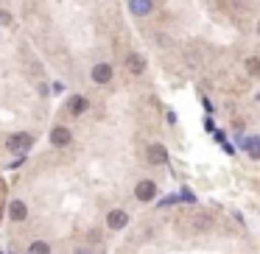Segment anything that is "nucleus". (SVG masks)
Listing matches in <instances>:
<instances>
[{
  "instance_id": "16",
  "label": "nucleus",
  "mask_w": 260,
  "mask_h": 254,
  "mask_svg": "<svg viewBox=\"0 0 260 254\" xmlns=\"http://www.w3.org/2000/svg\"><path fill=\"white\" fill-rule=\"evenodd\" d=\"M257 34H260V23H257Z\"/></svg>"
},
{
  "instance_id": "10",
  "label": "nucleus",
  "mask_w": 260,
  "mask_h": 254,
  "mask_svg": "<svg viewBox=\"0 0 260 254\" xmlns=\"http://www.w3.org/2000/svg\"><path fill=\"white\" fill-rule=\"evenodd\" d=\"M9 215H12V221H25V218H28V207H25L23 201H12Z\"/></svg>"
},
{
  "instance_id": "11",
  "label": "nucleus",
  "mask_w": 260,
  "mask_h": 254,
  "mask_svg": "<svg viewBox=\"0 0 260 254\" xmlns=\"http://www.w3.org/2000/svg\"><path fill=\"white\" fill-rule=\"evenodd\" d=\"M193 226H196V229H210V226H213V215H210V212H199V215L193 218Z\"/></svg>"
},
{
  "instance_id": "15",
  "label": "nucleus",
  "mask_w": 260,
  "mask_h": 254,
  "mask_svg": "<svg viewBox=\"0 0 260 254\" xmlns=\"http://www.w3.org/2000/svg\"><path fill=\"white\" fill-rule=\"evenodd\" d=\"M0 218H3V204H0Z\"/></svg>"
},
{
  "instance_id": "5",
  "label": "nucleus",
  "mask_w": 260,
  "mask_h": 254,
  "mask_svg": "<svg viewBox=\"0 0 260 254\" xmlns=\"http://www.w3.org/2000/svg\"><path fill=\"white\" fill-rule=\"evenodd\" d=\"M126 224H129V215L123 210H112L107 215V226H109V229H123Z\"/></svg>"
},
{
  "instance_id": "7",
  "label": "nucleus",
  "mask_w": 260,
  "mask_h": 254,
  "mask_svg": "<svg viewBox=\"0 0 260 254\" xmlns=\"http://www.w3.org/2000/svg\"><path fill=\"white\" fill-rule=\"evenodd\" d=\"M92 81H95V84H109V81H112V67L109 65H95L92 67Z\"/></svg>"
},
{
  "instance_id": "9",
  "label": "nucleus",
  "mask_w": 260,
  "mask_h": 254,
  "mask_svg": "<svg viewBox=\"0 0 260 254\" xmlns=\"http://www.w3.org/2000/svg\"><path fill=\"white\" fill-rule=\"evenodd\" d=\"M87 98H81V95H76V98H70V103H67V109H70V115L76 117V115H84L87 112Z\"/></svg>"
},
{
  "instance_id": "6",
  "label": "nucleus",
  "mask_w": 260,
  "mask_h": 254,
  "mask_svg": "<svg viewBox=\"0 0 260 254\" xmlns=\"http://www.w3.org/2000/svg\"><path fill=\"white\" fill-rule=\"evenodd\" d=\"M148 162L151 165H163L165 159H168V151H165V145H160V143H154V145H148Z\"/></svg>"
},
{
  "instance_id": "2",
  "label": "nucleus",
  "mask_w": 260,
  "mask_h": 254,
  "mask_svg": "<svg viewBox=\"0 0 260 254\" xmlns=\"http://www.w3.org/2000/svg\"><path fill=\"white\" fill-rule=\"evenodd\" d=\"M134 196H137L140 201H151L154 196H157V184H154L151 179H143V181H137V187H134Z\"/></svg>"
},
{
  "instance_id": "8",
  "label": "nucleus",
  "mask_w": 260,
  "mask_h": 254,
  "mask_svg": "<svg viewBox=\"0 0 260 254\" xmlns=\"http://www.w3.org/2000/svg\"><path fill=\"white\" fill-rule=\"evenodd\" d=\"M126 67H129V73L140 76V73L145 70V59H143L140 53H129V56H126Z\"/></svg>"
},
{
  "instance_id": "13",
  "label": "nucleus",
  "mask_w": 260,
  "mask_h": 254,
  "mask_svg": "<svg viewBox=\"0 0 260 254\" xmlns=\"http://www.w3.org/2000/svg\"><path fill=\"white\" fill-rule=\"evenodd\" d=\"M246 70L252 73V76H257L260 73V59H246Z\"/></svg>"
},
{
  "instance_id": "12",
  "label": "nucleus",
  "mask_w": 260,
  "mask_h": 254,
  "mask_svg": "<svg viewBox=\"0 0 260 254\" xmlns=\"http://www.w3.org/2000/svg\"><path fill=\"white\" fill-rule=\"evenodd\" d=\"M28 254H50V246L45 240H36V243H31Z\"/></svg>"
},
{
  "instance_id": "1",
  "label": "nucleus",
  "mask_w": 260,
  "mask_h": 254,
  "mask_svg": "<svg viewBox=\"0 0 260 254\" xmlns=\"http://www.w3.org/2000/svg\"><path fill=\"white\" fill-rule=\"evenodd\" d=\"M31 145H34V137H31L28 132H17V134H12V137L6 140V148H9V151H14V154L28 151Z\"/></svg>"
},
{
  "instance_id": "4",
  "label": "nucleus",
  "mask_w": 260,
  "mask_h": 254,
  "mask_svg": "<svg viewBox=\"0 0 260 254\" xmlns=\"http://www.w3.org/2000/svg\"><path fill=\"white\" fill-rule=\"evenodd\" d=\"M73 140V132L67 126H54L50 129V143L54 145H67Z\"/></svg>"
},
{
  "instance_id": "14",
  "label": "nucleus",
  "mask_w": 260,
  "mask_h": 254,
  "mask_svg": "<svg viewBox=\"0 0 260 254\" xmlns=\"http://www.w3.org/2000/svg\"><path fill=\"white\" fill-rule=\"evenodd\" d=\"M0 25H12V14L9 12H0Z\"/></svg>"
},
{
  "instance_id": "3",
  "label": "nucleus",
  "mask_w": 260,
  "mask_h": 254,
  "mask_svg": "<svg viewBox=\"0 0 260 254\" xmlns=\"http://www.w3.org/2000/svg\"><path fill=\"white\" fill-rule=\"evenodd\" d=\"M129 12L134 17H148L154 12V0H129Z\"/></svg>"
}]
</instances>
